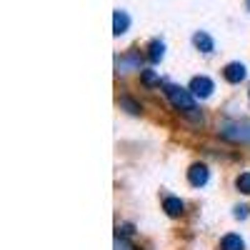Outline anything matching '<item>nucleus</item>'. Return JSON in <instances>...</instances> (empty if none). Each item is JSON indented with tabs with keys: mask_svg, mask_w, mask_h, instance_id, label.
Instances as JSON below:
<instances>
[{
	"mask_svg": "<svg viewBox=\"0 0 250 250\" xmlns=\"http://www.w3.org/2000/svg\"><path fill=\"white\" fill-rule=\"evenodd\" d=\"M235 218H238V220L248 218V205H238V208H235Z\"/></svg>",
	"mask_w": 250,
	"mask_h": 250,
	"instance_id": "obj_13",
	"label": "nucleus"
},
{
	"mask_svg": "<svg viewBox=\"0 0 250 250\" xmlns=\"http://www.w3.org/2000/svg\"><path fill=\"white\" fill-rule=\"evenodd\" d=\"M128 25H130L128 13H125V10H115L113 13V33L115 35H123L125 30H128Z\"/></svg>",
	"mask_w": 250,
	"mask_h": 250,
	"instance_id": "obj_5",
	"label": "nucleus"
},
{
	"mask_svg": "<svg viewBox=\"0 0 250 250\" xmlns=\"http://www.w3.org/2000/svg\"><path fill=\"white\" fill-rule=\"evenodd\" d=\"M165 95H168V100L173 103L178 110H183L185 115L198 118V113H195V95L190 90L178 88V85H165Z\"/></svg>",
	"mask_w": 250,
	"mask_h": 250,
	"instance_id": "obj_1",
	"label": "nucleus"
},
{
	"mask_svg": "<svg viewBox=\"0 0 250 250\" xmlns=\"http://www.w3.org/2000/svg\"><path fill=\"white\" fill-rule=\"evenodd\" d=\"M248 8H250V0H248Z\"/></svg>",
	"mask_w": 250,
	"mask_h": 250,
	"instance_id": "obj_14",
	"label": "nucleus"
},
{
	"mask_svg": "<svg viewBox=\"0 0 250 250\" xmlns=\"http://www.w3.org/2000/svg\"><path fill=\"white\" fill-rule=\"evenodd\" d=\"M140 80H143L148 88H153V85H160V78H158L153 70H140Z\"/></svg>",
	"mask_w": 250,
	"mask_h": 250,
	"instance_id": "obj_12",
	"label": "nucleus"
},
{
	"mask_svg": "<svg viewBox=\"0 0 250 250\" xmlns=\"http://www.w3.org/2000/svg\"><path fill=\"white\" fill-rule=\"evenodd\" d=\"M188 90H190L195 98H210L215 85H213V80L210 78H205V75H198L190 80V85H188Z\"/></svg>",
	"mask_w": 250,
	"mask_h": 250,
	"instance_id": "obj_2",
	"label": "nucleus"
},
{
	"mask_svg": "<svg viewBox=\"0 0 250 250\" xmlns=\"http://www.w3.org/2000/svg\"><path fill=\"white\" fill-rule=\"evenodd\" d=\"M163 208H165V213H168L170 218H178V215H183V210H185V205H183V200L180 198H165V203H163Z\"/></svg>",
	"mask_w": 250,
	"mask_h": 250,
	"instance_id": "obj_6",
	"label": "nucleus"
},
{
	"mask_svg": "<svg viewBox=\"0 0 250 250\" xmlns=\"http://www.w3.org/2000/svg\"><path fill=\"white\" fill-rule=\"evenodd\" d=\"M235 188H238L240 193L250 195V173H240V175H238V180H235Z\"/></svg>",
	"mask_w": 250,
	"mask_h": 250,
	"instance_id": "obj_11",
	"label": "nucleus"
},
{
	"mask_svg": "<svg viewBox=\"0 0 250 250\" xmlns=\"http://www.w3.org/2000/svg\"><path fill=\"white\" fill-rule=\"evenodd\" d=\"M165 55V45H163V40H153V43L148 45V58L150 62H160Z\"/></svg>",
	"mask_w": 250,
	"mask_h": 250,
	"instance_id": "obj_9",
	"label": "nucleus"
},
{
	"mask_svg": "<svg viewBox=\"0 0 250 250\" xmlns=\"http://www.w3.org/2000/svg\"><path fill=\"white\" fill-rule=\"evenodd\" d=\"M220 250H245V243H243L240 235L230 233V235H225V238L220 240Z\"/></svg>",
	"mask_w": 250,
	"mask_h": 250,
	"instance_id": "obj_7",
	"label": "nucleus"
},
{
	"mask_svg": "<svg viewBox=\"0 0 250 250\" xmlns=\"http://www.w3.org/2000/svg\"><path fill=\"white\" fill-rule=\"evenodd\" d=\"M193 43H195V48H198L200 53H213V48H215L208 33H195V35H193Z\"/></svg>",
	"mask_w": 250,
	"mask_h": 250,
	"instance_id": "obj_8",
	"label": "nucleus"
},
{
	"mask_svg": "<svg viewBox=\"0 0 250 250\" xmlns=\"http://www.w3.org/2000/svg\"><path fill=\"white\" fill-rule=\"evenodd\" d=\"M120 105L128 110V113H133V115H140V113H143V108L138 105L133 98H128V95H123V98H120Z\"/></svg>",
	"mask_w": 250,
	"mask_h": 250,
	"instance_id": "obj_10",
	"label": "nucleus"
},
{
	"mask_svg": "<svg viewBox=\"0 0 250 250\" xmlns=\"http://www.w3.org/2000/svg\"><path fill=\"white\" fill-rule=\"evenodd\" d=\"M223 75L228 83H240V80H245V65L243 62H230V65H225Z\"/></svg>",
	"mask_w": 250,
	"mask_h": 250,
	"instance_id": "obj_4",
	"label": "nucleus"
},
{
	"mask_svg": "<svg viewBox=\"0 0 250 250\" xmlns=\"http://www.w3.org/2000/svg\"><path fill=\"white\" fill-rule=\"evenodd\" d=\"M208 178H210V173H208V168L203 163L190 165V170H188V180H190V185H195V188H203L208 183Z\"/></svg>",
	"mask_w": 250,
	"mask_h": 250,
	"instance_id": "obj_3",
	"label": "nucleus"
}]
</instances>
